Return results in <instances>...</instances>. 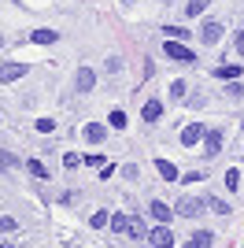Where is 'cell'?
<instances>
[{"mask_svg": "<svg viewBox=\"0 0 244 248\" xmlns=\"http://www.w3.org/2000/svg\"><path fill=\"white\" fill-rule=\"evenodd\" d=\"M203 207H207V200H200V197H182L178 204H174V211L182 218H196V215H203Z\"/></svg>", "mask_w": 244, "mask_h": 248, "instance_id": "2", "label": "cell"}, {"mask_svg": "<svg viewBox=\"0 0 244 248\" xmlns=\"http://www.w3.org/2000/svg\"><path fill=\"white\" fill-rule=\"evenodd\" d=\"M107 222H111V215H107V211H96V215L89 218V226H92V230H104Z\"/></svg>", "mask_w": 244, "mask_h": 248, "instance_id": "21", "label": "cell"}, {"mask_svg": "<svg viewBox=\"0 0 244 248\" xmlns=\"http://www.w3.org/2000/svg\"><path fill=\"white\" fill-rule=\"evenodd\" d=\"M148 245H152V248H174V233H170V226H163V222H159V226L148 233Z\"/></svg>", "mask_w": 244, "mask_h": 248, "instance_id": "3", "label": "cell"}, {"mask_svg": "<svg viewBox=\"0 0 244 248\" xmlns=\"http://www.w3.org/2000/svg\"><path fill=\"white\" fill-rule=\"evenodd\" d=\"M15 163H19V159H15V152H4V148H0V170H11Z\"/></svg>", "mask_w": 244, "mask_h": 248, "instance_id": "23", "label": "cell"}, {"mask_svg": "<svg viewBox=\"0 0 244 248\" xmlns=\"http://www.w3.org/2000/svg\"><path fill=\"white\" fill-rule=\"evenodd\" d=\"M0 48H4V37H0Z\"/></svg>", "mask_w": 244, "mask_h": 248, "instance_id": "31", "label": "cell"}, {"mask_svg": "<svg viewBox=\"0 0 244 248\" xmlns=\"http://www.w3.org/2000/svg\"><path fill=\"white\" fill-rule=\"evenodd\" d=\"M207 207H211L214 215H229V204H226V200H218V197H207Z\"/></svg>", "mask_w": 244, "mask_h": 248, "instance_id": "18", "label": "cell"}, {"mask_svg": "<svg viewBox=\"0 0 244 248\" xmlns=\"http://www.w3.org/2000/svg\"><path fill=\"white\" fill-rule=\"evenodd\" d=\"M167 37H170V41H185V37H189V30H182V26H167Z\"/></svg>", "mask_w": 244, "mask_h": 248, "instance_id": "24", "label": "cell"}, {"mask_svg": "<svg viewBox=\"0 0 244 248\" xmlns=\"http://www.w3.org/2000/svg\"><path fill=\"white\" fill-rule=\"evenodd\" d=\"M30 41L33 45H52V41H60V33H56V30H33Z\"/></svg>", "mask_w": 244, "mask_h": 248, "instance_id": "15", "label": "cell"}, {"mask_svg": "<svg viewBox=\"0 0 244 248\" xmlns=\"http://www.w3.org/2000/svg\"><path fill=\"white\" fill-rule=\"evenodd\" d=\"M203 8H207V0H189V4H185V15H189V19H196Z\"/></svg>", "mask_w": 244, "mask_h": 248, "instance_id": "20", "label": "cell"}, {"mask_svg": "<svg viewBox=\"0 0 244 248\" xmlns=\"http://www.w3.org/2000/svg\"><path fill=\"white\" fill-rule=\"evenodd\" d=\"M26 170H30L33 178H48V167L41 163V159H30V163H26Z\"/></svg>", "mask_w": 244, "mask_h": 248, "instance_id": "19", "label": "cell"}, {"mask_svg": "<svg viewBox=\"0 0 244 248\" xmlns=\"http://www.w3.org/2000/svg\"><path fill=\"white\" fill-rule=\"evenodd\" d=\"M200 41L203 45H218L222 41V26H218V22H203L200 26Z\"/></svg>", "mask_w": 244, "mask_h": 248, "instance_id": "7", "label": "cell"}, {"mask_svg": "<svg viewBox=\"0 0 244 248\" xmlns=\"http://www.w3.org/2000/svg\"><path fill=\"white\" fill-rule=\"evenodd\" d=\"M148 211H152V218H155V222H163V226H170V218L178 215V211H174V207H167L163 200H152V207H148Z\"/></svg>", "mask_w": 244, "mask_h": 248, "instance_id": "5", "label": "cell"}, {"mask_svg": "<svg viewBox=\"0 0 244 248\" xmlns=\"http://www.w3.org/2000/svg\"><path fill=\"white\" fill-rule=\"evenodd\" d=\"M214 74H218V78H226V82H237V78H241V63H226V67H214Z\"/></svg>", "mask_w": 244, "mask_h": 248, "instance_id": "14", "label": "cell"}, {"mask_svg": "<svg viewBox=\"0 0 244 248\" xmlns=\"http://www.w3.org/2000/svg\"><path fill=\"white\" fill-rule=\"evenodd\" d=\"M104 137H107V126H104V123H89V126H85V141L96 145V141H104Z\"/></svg>", "mask_w": 244, "mask_h": 248, "instance_id": "13", "label": "cell"}, {"mask_svg": "<svg viewBox=\"0 0 244 248\" xmlns=\"http://www.w3.org/2000/svg\"><path fill=\"white\" fill-rule=\"evenodd\" d=\"M203 148H207L203 155H218V152H222V130H207V137H203Z\"/></svg>", "mask_w": 244, "mask_h": 248, "instance_id": "10", "label": "cell"}, {"mask_svg": "<svg viewBox=\"0 0 244 248\" xmlns=\"http://www.w3.org/2000/svg\"><path fill=\"white\" fill-rule=\"evenodd\" d=\"M126 233H130L133 241H144L148 233H152V230L144 226V218H141V215H130V226H126Z\"/></svg>", "mask_w": 244, "mask_h": 248, "instance_id": "8", "label": "cell"}, {"mask_svg": "<svg viewBox=\"0 0 244 248\" xmlns=\"http://www.w3.org/2000/svg\"><path fill=\"white\" fill-rule=\"evenodd\" d=\"M15 230H19L15 218H11V215H0V233H15Z\"/></svg>", "mask_w": 244, "mask_h": 248, "instance_id": "22", "label": "cell"}, {"mask_svg": "<svg viewBox=\"0 0 244 248\" xmlns=\"http://www.w3.org/2000/svg\"><path fill=\"white\" fill-rule=\"evenodd\" d=\"M170 96H174V100H182V96H185V82H174L170 85Z\"/></svg>", "mask_w": 244, "mask_h": 248, "instance_id": "29", "label": "cell"}, {"mask_svg": "<svg viewBox=\"0 0 244 248\" xmlns=\"http://www.w3.org/2000/svg\"><path fill=\"white\" fill-rule=\"evenodd\" d=\"M107 123H111V130H126V115H122V111H111V119H107Z\"/></svg>", "mask_w": 244, "mask_h": 248, "instance_id": "25", "label": "cell"}, {"mask_svg": "<svg viewBox=\"0 0 244 248\" xmlns=\"http://www.w3.org/2000/svg\"><path fill=\"white\" fill-rule=\"evenodd\" d=\"M37 130H41V134H52V130H56V123H52V119H37Z\"/></svg>", "mask_w": 244, "mask_h": 248, "instance_id": "28", "label": "cell"}, {"mask_svg": "<svg viewBox=\"0 0 244 248\" xmlns=\"http://www.w3.org/2000/svg\"><path fill=\"white\" fill-rule=\"evenodd\" d=\"M226 93L237 100V96H244V85H241V82H229V85H226Z\"/></svg>", "mask_w": 244, "mask_h": 248, "instance_id": "26", "label": "cell"}, {"mask_svg": "<svg viewBox=\"0 0 244 248\" xmlns=\"http://www.w3.org/2000/svg\"><path fill=\"white\" fill-rule=\"evenodd\" d=\"M0 248H15V245H11V241H0Z\"/></svg>", "mask_w": 244, "mask_h": 248, "instance_id": "30", "label": "cell"}, {"mask_svg": "<svg viewBox=\"0 0 244 248\" xmlns=\"http://www.w3.org/2000/svg\"><path fill=\"white\" fill-rule=\"evenodd\" d=\"M74 85H78V93H89L92 85H96V74H92V67H78V74H74Z\"/></svg>", "mask_w": 244, "mask_h": 248, "instance_id": "4", "label": "cell"}, {"mask_svg": "<svg viewBox=\"0 0 244 248\" xmlns=\"http://www.w3.org/2000/svg\"><path fill=\"white\" fill-rule=\"evenodd\" d=\"M26 74V63H0V82H15Z\"/></svg>", "mask_w": 244, "mask_h": 248, "instance_id": "9", "label": "cell"}, {"mask_svg": "<svg viewBox=\"0 0 244 248\" xmlns=\"http://www.w3.org/2000/svg\"><path fill=\"white\" fill-rule=\"evenodd\" d=\"M226 186L237 189V186H241V174H237V170H226Z\"/></svg>", "mask_w": 244, "mask_h": 248, "instance_id": "27", "label": "cell"}, {"mask_svg": "<svg viewBox=\"0 0 244 248\" xmlns=\"http://www.w3.org/2000/svg\"><path fill=\"white\" fill-rule=\"evenodd\" d=\"M126 226H130V215L115 211V215H111V230H115V233H126Z\"/></svg>", "mask_w": 244, "mask_h": 248, "instance_id": "17", "label": "cell"}, {"mask_svg": "<svg viewBox=\"0 0 244 248\" xmlns=\"http://www.w3.org/2000/svg\"><path fill=\"white\" fill-rule=\"evenodd\" d=\"M203 137H207V130H203L200 123H193V126H185V130H182V145H185V148H193L196 141H203Z\"/></svg>", "mask_w": 244, "mask_h": 248, "instance_id": "6", "label": "cell"}, {"mask_svg": "<svg viewBox=\"0 0 244 248\" xmlns=\"http://www.w3.org/2000/svg\"><path fill=\"white\" fill-rule=\"evenodd\" d=\"M159 115H163V104L148 100V104H144V111H141V119H144V123H159Z\"/></svg>", "mask_w": 244, "mask_h": 248, "instance_id": "12", "label": "cell"}, {"mask_svg": "<svg viewBox=\"0 0 244 248\" xmlns=\"http://www.w3.org/2000/svg\"><path fill=\"white\" fill-rule=\"evenodd\" d=\"M163 52H167V60H178V63H196L193 48H185V41H163Z\"/></svg>", "mask_w": 244, "mask_h": 248, "instance_id": "1", "label": "cell"}, {"mask_svg": "<svg viewBox=\"0 0 244 248\" xmlns=\"http://www.w3.org/2000/svg\"><path fill=\"white\" fill-rule=\"evenodd\" d=\"M211 241H214V233H211V230H196L193 237L185 241V248H211Z\"/></svg>", "mask_w": 244, "mask_h": 248, "instance_id": "11", "label": "cell"}, {"mask_svg": "<svg viewBox=\"0 0 244 248\" xmlns=\"http://www.w3.org/2000/svg\"><path fill=\"white\" fill-rule=\"evenodd\" d=\"M155 170H159L167 182H178V167L174 163H167V159H155Z\"/></svg>", "mask_w": 244, "mask_h": 248, "instance_id": "16", "label": "cell"}]
</instances>
